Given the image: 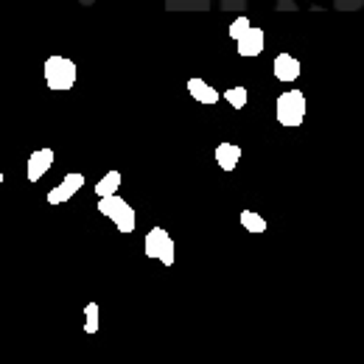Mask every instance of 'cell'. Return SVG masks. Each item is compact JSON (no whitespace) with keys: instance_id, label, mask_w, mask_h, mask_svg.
<instances>
[{"instance_id":"obj_1","label":"cell","mask_w":364,"mask_h":364,"mask_svg":"<svg viewBox=\"0 0 364 364\" xmlns=\"http://www.w3.org/2000/svg\"><path fill=\"white\" fill-rule=\"evenodd\" d=\"M230 37L238 43V53L247 56V59L264 53V43H267L264 40V28H252V23L244 14L230 26Z\"/></svg>"},{"instance_id":"obj_2","label":"cell","mask_w":364,"mask_h":364,"mask_svg":"<svg viewBox=\"0 0 364 364\" xmlns=\"http://www.w3.org/2000/svg\"><path fill=\"white\" fill-rule=\"evenodd\" d=\"M46 85L50 90L65 92L76 85V62L65 56H48L46 59Z\"/></svg>"},{"instance_id":"obj_3","label":"cell","mask_w":364,"mask_h":364,"mask_svg":"<svg viewBox=\"0 0 364 364\" xmlns=\"http://www.w3.org/2000/svg\"><path fill=\"white\" fill-rule=\"evenodd\" d=\"M306 95L300 90H289L283 95H277V104H274V112H277V121L283 127H300L303 118H306Z\"/></svg>"},{"instance_id":"obj_4","label":"cell","mask_w":364,"mask_h":364,"mask_svg":"<svg viewBox=\"0 0 364 364\" xmlns=\"http://www.w3.org/2000/svg\"><path fill=\"white\" fill-rule=\"evenodd\" d=\"M98 210L118 228V232H135V208L121 196H107L98 202Z\"/></svg>"},{"instance_id":"obj_5","label":"cell","mask_w":364,"mask_h":364,"mask_svg":"<svg viewBox=\"0 0 364 364\" xmlns=\"http://www.w3.org/2000/svg\"><path fill=\"white\" fill-rule=\"evenodd\" d=\"M143 250L149 258H157L163 267H174V241L163 228H151L146 232Z\"/></svg>"},{"instance_id":"obj_6","label":"cell","mask_w":364,"mask_h":364,"mask_svg":"<svg viewBox=\"0 0 364 364\" xmlns=\"http://www.w3.org/2000/svg\"><path fill=\"white\" fill-rule=\"evenodd\" d=\"M82 185H85V174H79V171L68 174L65 180L56 185V188H50V191H48V205H62V202L73 199V196L79 193V188H82Z\"/></svg>"},{"instance_id":"obj_7","label":"cell","mask_w":364,"mask_h":364,"mask_svg":"<svg viewBox=\"0 0 364 364\" xmlns=\"http://www.w3.org/2000/svg\"><path fill=\"white\" fill-rule=\"evenodd\" d=\"M53 166V149H37L31 157H28V168H26V177L28 182H40V177H46Z\"/></svg>"},{"instance_id":"obj_8","label":"cell","mask_w":364,"mask_h":364,"mask_svg":"<svg viewBox=\"0 0 364 364\" xmlns=\"http://www.w3.org/2000/svg\"><path fill=\"white\" fill-rule=\"evenodd\" d=\"M274 79H280V82H297V76H300V62L291 56V53H277L274 56Z\"/></svg>"},{"instance_id":"obj_9","label":"cell","mask_w":364,"mask_h":364,"mask_svg":"<svg viewBox=\"0 0 364 364\" xmlns=\"http://www.w3.org/2000/svg\"><path fill=\"white\" fill-rule=\"evenodd\" d=\"M188 92L199 101V104H216L219 101V92L213 90L205 79H199V76H193V79H188Z\"/></svg>"},{"instance_id":"obj_10","label":"cell","mask_w":364,"mask_h":364,"mask_svg":"<svg viewBox=\"0 0 364 364\" xmlns=\"http://www.w3.org/2000/svg\"><path fill=\"white\" fill-rule=\"evenodd\" d=\"M213 154H216V163L225 171H232L238 166V160H241V146H235V143H219Z\"/></svg>"},{"instance_id":"obj_11","label":"cell","mask_w":364,"mask_h":364,"mask_svg":"<svg viewBox=\"0 0 364 364\" xmlns=\"http://www.w3.org/2000/svg\"><path fill=\"white\" fill-rule=\"evenodd\" d=\"M121 171H109L107 177H101L98 185H95V193L98 199H107V196H118V188H121Z\"/></svg>"},{"instance_id":"obj_12","label":"cell","mask_w":364,"mask_h":364,"mask_svg":"<svg viewBox=\"0 0 364 364\" xmlns=\"http://www.w3.org/2000/svg\"><path fill=\"white\" fill-rule=\"evenodd\" d=\"M241 225H244V230H250V232H264L267 230V219L258 216L255 210H241Z\"/></svg>"},{"instance_id":"obj_13","label":"cell","mask_w":364,"mask_h":364,"mask_svg":"<svg viewBox=\"0 0 364 364\" xmlns=\"http://www.w3.org/2000/svg\"><path fill=\"white\" fill-rule=\"evenodd\" d=\"M85 331L98 333V303H87V309H85Z\"/></svg>"},{"instance_id":"obj_14","label":"cell","mask_w":364,"mask_h":364,"mask_svg":"<svg viewBox=\"0 0 364 364\" xmlns=\"http://www.w3.org/2000/svg\"><path fill=\"white\" fill-rule=\"evenodd\" d=\"M225 98H228L230 107H235V109L247 107V90L244 87H230V90H225Z\"/></svg>"},{"instance_id":"obj_15","label":"cell","mask_w":364,"mask_h":364,"mask_svg":"<svg viewBox=\"0 0 364 364\" xmlns=\"http://www.w3.org/2000/svg\"><path fill=\"white\" fill-rule=\"evenodd\" d=\"M0 185H3V171H0Z\"/></svg>"}]
</instances>
